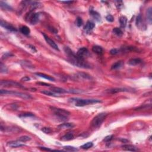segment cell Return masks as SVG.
I'll use <instances>...</instances> for the list:
<instances>
[{
  "mask_svg": "<svg viewBox=\"0 0 152 152\" xmlns=\"http://www.w3.org/2000/svg\"><path fill=\"white\" fill-rule=\"evenodd\" d=\"M64 52L68 57V61L74 66L82 68H90L91 67L89 64L84 61V60L80 58L68 46H66L64 48Z\"/></svg>",
  "mask_w": 152,
  "mask_h": 152,
  "instance_id": "obj_1",
  "label": "cell"
},
{
  "mask_svg": "<svg viewBox=\"0 0 152 152\" xmlns=\"http://www.w3.org/2000/svg\"><path fill=\"white\" fill-rule=\"evenodd\" d=\"M69 101L71 102L74 103L76 106L79 107H83L86 106V105L102 102L100 100L98 99H83L77 98H71V99H69Z\"/></svg>",
  "mask_w": 152,
  "mask_h": 152,
  "instance_id": "obj_2",
  "label": "cell"
},
{
  "mask_svg": "<svg viewBox=\"0 0 152 152\" xmlns=\"http://www.w3.org/2000/svg\"><path fill=\"white\" fill-rule=\"evenodd\" d=\"M51 109L53 111L54 115L58 119H60L61 121H67L68 119V116L70 115L69 112L64 109H61V108H55V107H51Z\"/></svg>",
  "mask_w": 152,
  "mask_h": 152,
  "instance_id": "obj_3",
  "label": "cell"
},
{
  "mask_svg": "<svg viewBox=\"0 0 152 152\" xmlns=\"http://www.w3.org/2000/svg\"><path fill=\"white\" fill-rule=\"evenodd\" d=\"M1 95H8V96H13L21 98L24 99H30L32 98L31 95L28 94L24 93L14 92L12 90H0Z\"/></svg>",
  "mask_w": 152,
  "mask_h": 152,
  "instance_id": "obj_4",
  "label": "cell"
},
{
  "mask_svg": "<svg viewBox=\"0 0 152 152\" xmlns=\"http://www.w3.org/2000/svg\"><path fill=\"white\" fill-rule=\"evenodd\" d=\"M107 116V114L105 112H102L98 114L96 117H94L93 119L91 121L90 125L91 127L94 128H99L102 125V124L105 121Z\"/></svg>",
  "mask_w": 152,
  "mask_h": 152,
  "instance_id": "obj_5",
  "label": "cell"
},
{
  "mask_svg": "<svg viewBox=\"0 0 152 152\" xmlns=\"http://www.w3.org/2000/svg\"><path fill=\"white\" fill-rule=\"evenodd\" d=\"M40 18V14L38 13H32V11H30L29 13V14H27L26 17V20H28V21H29L30 24H35L38 22Z\"/></svg>",
  "mask_w": 152,
  "mask_h": 152,
  "instance_id": "obj_6",
  "label": "cell"
},
{
  "mask_svg": "<svg viewBox=\"0 0 152 152\" xmlns=\"http://www.w3.org/2000/svg\"><path fill=\"white\" fill-rule=\"evenodd\" d=\"M0 85L2 87H14L17 88H24L21 84L20 83H17L16 82L11 80H2L0 82Z\"/></svg>",
  "mask_w": 152,
  "mask_h": 152,
  "instance_id": "obj_7",
  "label": "cell"
},
{
  "mask_svg": "<svg viewBox=\"0 0 152 152\" xmlns=\"http://www.w3.org/2000/svg\"><path fill=\"white\" fill-rule=\"evenodd\" d=\"M76 55L80 58L84 60V58L89 55V52L86 47H82L78 50Z\"/></svg>",
  "mask_w": 152,
  "mask_h": 152,
  "instance_id": "obj_8",
  "label": "cell"
},
{
  "mask_svg": "<svg viewBox=\"0 0 152 152\" xmlns=\"http://www.w3.org/2000/svg\"><path fill=\"white\" fill-rule=\"evenodd\" d=\"M42 34H43V37H44L45 40H46V42H47L48 44L50 45L51 47H52L53 49H54V50H55L56 51H60V50H59L58 46L57 45V44H56V43L52 39H51L50 37L48 36L45 34L44 33H42Z\"/></svg>",
  "mask_w": 152,
  "mask_h": 152,
  "instance_id": "obj_9",
  "label": "cell"
},
{
  "mask_svg": "<svg viewBox=\"0 0 152 152\" xmlns=\"http://www.w3.org/2000/svg\"><path fill=\"white\" fill-rule=\"evenodd\" d=\"M1 26L4 28H5V29L9 30L11 32H17V29L14 27L13 26L11 25L10 23L6 22V21H3L2 20H1V23H0Z\"/></svg>",
  "mask_w": 152,
  "mask_h": 152,
  "instance_id": "obj_10",
  "label": "cell"
},
{
  "mask_svg": "<svg viewBox=\"0 0 152 152\" xmlns=\"http://www.w3.org/2000/svg\"><path fill=\"white\" fill-rule=\"evenodd\" d=\"M130 92L129 89H126V88H113V89L107 90H106V92L111 94H115L119 92Z\"/></svg>",
  "mask_w": 152,
  "mask_h": 152,
  "instance_id": "obj_11",
  "label": "cell"
},
{
  "mask_svg": "<svg viewBox=\"0 0 152 152\" xmlns=\"http://www.w3.org/2000/svg\"><path fill=\"white\" fill-rule=\"evenodd\" d=\"M21 142V141H20L19 140L18 141H11L7 143V145L8 147H12V148H17V147H20L24 146V144H22Z\"/></svg>",
  "mask_w": 152,
  "mask_h": 152,
  "instance_id": "obj_12",
  "label": "cell"
},
{
  "mask_svg": "<svg viewBox=\"0 0 152 152\" xmlns=\"http://www.w3.org/2000/svg\"><path fill=\"white\" fill-rule=\"evenodd\" d=\"M89 12H90V15L93 18L94 20H95L96 21H98V22H99V21H101V15H100V14L98 13L97 11H95V10H93L92 9H90Z\"/></svg>",
  "mask_w": 152,
  "mask_h": 152,
  "instance_id": "obj_13",
  "label": "cell"
},
{
  "mask_svg": "<svg viewBox=\"0 0 152 152\" xmlns=\"http://www.w3.org/2000/svg\"><path fill=\"white\" fill-rule=\"evenodd\" d=\"M74 126V124L73 123L66 122L59 125L58 126V128H60V129H69V128H73Z\"/></svg>",
  "mask_w": 152,
  "mask_h": 152,
  "instance_id": "obj_14",
  "label": "cell"
},
{
  "mask_svg": "<svg viewBox=\"0 0 152 152\" xmlns=\"http://www.w3.org/2000/svg\"><path fill=\"white\" fill-rule=\"evenodd\" d=\"M95 27V24H94V23H93L92 21H88L86 23L85 26L84 27V29L86 30V32H89L92 31Z\"/></svg>",
  "mask_w": 152,
  "mask_h": 152,
  "instance_id": "obj_15",
  "label": "cell"
},
{
  "mask_svg": "<svg viewBox=\"0 0 152 152\" xmlns=\"http://www.w3.org/2000/svg\"><path fill=\"white\" fill-rule=\"evenodd\" d=\"M122 149L124 150H127V151H131V152H136L138 151V149L135 147V146L133 145H130V144H126L122 146Z\"/></svg>",
  "mask_w": 152,
  "mask_h": 152,
  "instance_id": "obj_16",
  "label": "cell"
},
{
  "mask_svg": "<svg viewBox=\"0 0 152 152\" xmlns=\"http://www.w3.org/2000/svg\"><path fill=\"white\" fill-rule=\"evenodd\" d=\"M51 91L55 93H58V94H63L68 92V90H66L62 89V88L58 87H52Z\"/></svg>",
  "mask_w": 152,
  "mask_h": 152,
  "instance_id": "obj_17",
  "label": "cell"
},
{
  "mask_svg": "<svg viewBox=\"0 0 152 152\" xmlns=\"http://www.w3.org/2000/svg\"><path fill=\"white\" fill-rule=\"evenodd\" d=\"M35 74L36 75V76L39 77L43 78V79L48 80L52 81V82H54V81H55L54 78L52 77H51V76H48V75H46V74H45L41 73H35Z\"/></svg>",
  "mask_w": 152,
  "mask_h": 152,
  "instance_id": "obj_18",
  "label": "cell"
},
{
  "mask_svg": "<svg viewBox=\"0 0 152 152\" xmlns=\"http://www.w3.org/2000/svg\"><path fill=\"white\" fill-rule=\"evenodd\" d=\"M141 63H142V60L140 58H132L128 61V64L133 66H137V65L140 64Z\"/></svg>",
  "mask_w": 152,
  "mask_h": 152,
  "instance_id": "obj_19",
  "label": "cell"
},
{
  "mask_svg": "<svg viewBox=\"0 0 152 152\" xmlns=\"http://www.w3.org/2000/svg\"><path fill=\"white\" fill-rule=\"evenodd\" d=\"M123 66H124V62L122 61H117L113 64L112 67H111V68L112 69H118L122 68Z\"/></svg>",
  "mask_w": 152,
  "mask_h": 152,
  "instance_id": "obj_20",
  "label": "cell"
},
{
  "mask_svg": "<svg viewBox=\"0 0 152 152\" xmlns=\"http://www.w3.org/2000/svg\"><path fill=\"white\" fill-rule=\"evenodd\" d=\"M74 138V136L73 133H67V134H65L64 135H63L61 137V140L63 141H69V140H71Z\"/></svg>",
  "mask_w": 152,
  "mask_h": 152,
  "instance_id": "obj_21",
  "label": "cell"
},
{
  "mask_svg": "<svg viewBox=\"0 0 152 152\" xmlns=\"http://www.w3.org/2000/svg\"><path fill=\"white\" fill-rule=\"evenodd\" d=\"M0 7L2 9L7 10V11H12L13 10V8L10 5L2 1H0Z\"/></svg>",
  "mask_w": 152,
  "mask_h": 152,
  "instance_id": "obj_22",
  "label": "cell"
},
{
  "mask_svg": "<svg viewBox=\"0 0 152 152\" xmlns=\"http://www.w3.org/2000/svg\"><path fill=\"white\" fill-rule=\"evenodd\" d=\"M92 51L97 54H102L103 52V49L101 46L98 45L93 46L92 48Z\"/></svg>",
  "mask_w": 152,
  "mask_h": 152,
  "instance_id": "obj_23",
  "label": "cell"
},
{
  "mask_svg": "<svg viewBox=\"0 0 152 152\" xmlns=\"http://www.w3.org/2000/svg\"><path fill=\"white\" fill-rule=\"evenodd\" d=\"M20 31L21 32V33H23L24 35H29L30 33V30L27 26H23L20 28Z\"/></svg>",
  "mask_w": 152,
  "mask_h": 152,
  "instance_id": "obj_24",
  "label": "cell"
},
{
  "mask_svg": "<svg viewBox=\"0 0 152 152\" xmlns=\"http://www.w3.org/2000/svg\"><path fill=\"white\" fill-rule=\"evenodd\" d=\"M119 23L120 25L122 27H125L127 23V18L124 16H122L119 18Z\"/></svg>",
  "mask_w": 152,
  "mask_h": 152,
  "instance_id": "obj_25",
  "label": "cell"
},
{
  "mask_svg": "<svg viewBox=\"0 0 152 152\" xmlns=\"http://www.w3.org/2000/svg\"><path fill=\"white\" fill-rule=\"evenodd\" d=\"M77 76L80 78H82V79H86V80H90L92 79V77L87 73H79L77 74Z\"/></svg>",
  "mask_w": 152,
  "mask_h": 152,
  "instance_id": "obj_26",
  "label": "cell"
},
{
  "mask_svg": "<svg viewBox=\"0 0 152 152\" xmlns=\"http://www.w3.org/2000/svg\"><path fill=\"white\" fill-rule=\"evenodd\" d=\"M147 21L149 23V24H152V8H148L147 10Z\"/></svg>",
  "mask_w": 152,
  "mask_h": 152,
  "instance_id": "obj_27",
  "label": "cell"
},
{
  "mask_svg": "<svg viewBox=\"0 0 152 152\" xmlns=\"http://www.w3.org/2000/svg\"><path fill=\"white\" fill-rule=\"evenodd\" d=\"M41 93L44 94V95H47V96H53V97H56L57 95H56V93H55L53 92L52 91H49V90H42L41 91Z\"/></svg>",
  "mask_w": 152,
  "mask_h": 152,
  "instance_id": "obj_28",
  "label": "cell"
},
{
  "mask_svg": "<svg viewBox=\"0 0 152 152\" xmlns=\"http://www.w3.org/2000/svg\"><path fill=\"white\" fill-rule=\"evenodd\" d=\"M112 31L113 33H114V34H115L116 35L118 36H121L123 34L122 31L119 28H118V27H115V28H114Z\"/></svg>",
  "mask_w": 152,
  "mask_h": 152,
  "instance_id": "obj_29",
  "label": "cell"
},
{
  "mask_svg": "<svg viewBox=\"0 0 152 152\" xmlns=\"http://www.w3.org/2000/svg\"><path fill=\"white\" fill-rule=\"evenodd\" d=\"M0 71L2 74L8 73V68L2 63H1V65H0Z\"/></svg>",
  "mask_w": 152,
  "mask_h": 152,
  "instance_id": "obj_30",
  "label": "cell"
},
{
  "mask_svg": "<svg viewBox=\"0 0 152 152\" xmlns=\"http://www.w3.org/2000/svg\"><path fill=\"white\" fill-rule=\"evenodd\" d=\"M64 149H65V150H67V151H72V152H76V151H78V149H77L76 147H73V146H64V147H63Z\"/></svg>",
  "mask_w": 152,
  "mask_h": 152,
  "instance_id": "obj_31",
  "label": "cell"
},
{
  "mask_svg": "<svg viewBox=\"0 0 152 152\" xmlns=\"http://www.w3.org/2000/svg\"><path fill=\"white\" fill-rule=\"evenodd\" d=\"M93 146V144L92 142H87L82 145L80 147L83 149H88L91 148Z\"/></svg>",
  "mask_w": 152,
  "mask_h": 152,
  "instance_id": "obj_32",
  "label": "cell"
},
{
  "mask_svg": "<svg viewBox=\"0 0 152 152\" xmlns=\"http://www.w3.org/2000/svg\"><path fill=\"white\" fill-rule=\"evenodd\" d=\"M18 117H20V118L32 117H34V114H32V113H31V112H25V113H23V114H20V115L18 116Z\"/></svg>",
  "mask_w": 152,
  "mask_h": 152,
  "instance_id": "obj_33",
  "label": "cell"
},
{
  "mask_svg": "<svg viewBox=\"0 0 152 152\" xmlns=\"http://www.w3.org/2000/svg\"><path fill=\"white\" fill-rule=\"evenodd\" d=\"M30 139L31 138H30V137H29V136L23 135L19 137L18 140H19L20 141H21V142H26V141H29V140H30Z\"/></svg>",
  "mask_w": 152,
  "mask_h": 152,
  "instance_id": "obj_34",
  "label": "cell"
},
{
  "mask_svg": "<svg viewBox=\"0 0 152 152\" xmlns=\"http://www.w3.org/2000/svg\"><path fill=\"white\" fill-rule=\"evenodd\" d=\"M83 20L81 17H78L76 19V24L78 27H81L82 25H83Z\"/></svg>",
  "mask_w": 152,
  "mask_h": 152,
  "instance_id": "obj_35",
  "label": "cell"
},
{
  "mask_svg": "<svg viewBox=\"0 0 152 152\" xmlns=\"http://www.w3.org/2000/svg\"><path fill=\"white\" fill-rule=\"evenodd\" d=\"M41 131L45 134H50L52 132V130L49 127H43L41 129Z\"/></svg>",
  "mask_w": 152,
  "mask_h": 152,
  "instance_id": "obj_36",
  "label": "cell"
},
{
  "mask_svg": "<svg viewBox=\"0 0 152 152\" xmlns=\"http://www.w3.org/2000/svg\"><path fill=\"white\" fill-rule=\"evenodd\" d=\"M141 19H142V18H141V14H138V16L137 17V18H136V21H135V24L137 26H139L140 24H141Z\"/></svg>",
  "mask_w": 152,
  "mask_h": 152,
  "instance_id": "obj_37",
  "label": "cell"
},
{
  "mask_svg": "<svg viewBox=\"0 0 152 152\" xmlns=\"http://www.w3.org/2000/svg\"><path fill=\"white\" fill-rule=\"evenodd\" d=\"M113 137H114V135H109L106 136V137H105V138H104L103 140V141H105V142H109V141H111V140H112Z\"/></svg>",
  "mask_w": 152,
  "mask_h": 152,
  "instance_id": "obj_38",
  "label": "cell"
},
{
  "mask_svg": "<svg viewBox=\"0 0 152 152\" xmlns=\"http://www.w3.org/2000/svg\"><path fill=\"white\" fill-rule=\"evenodd\" d=\"M48 30H50V32H51L52 33H53V34H56L58 33V30L56 29L55 28L52 26H49L48 27Z\"/></svg>",
  "mask_w": 152,
  "mask_h": 152,
  "instance_id": "obj_39",
  "label": "cell"
},
{
  "mask_svg": "<svg viewBox=\"0 0 152 152\" xmlns=\"http://www.w3.org/2000/svg\"><path fill=\"white\" fill-rule=\"evenodd\" d=\"M106 19L107 21H109V22H112L114 20V17H113L112 15H111V14H109V15L107 16L106 17Z\"/></svg>",
  "mask_w": 152,
  "mask_h": 152,
  "instance_id": "obj_40",
  "label": "cell"
},
{
  "mask_svg": "<svg viewBox=\"0 0 152 152\" xmlns=\"http://www.w3.org/2000/svg\"><path fill=\"white\" fill-rule=\"evenodd\" d=\"M68 93H82V92L81 90H79L76 89H71L68 90Z\"/></svg>",
  "mask_w": 152,
  "mask_h": 152,
  "instance_id": "obj_41",
  "label": "cell"
},
{
  "mask_svg": "<svg viewBox=\"0 0 152 152\" xmlns=\"http://www.w3.org/2000/svg\"><path fill=\"white\" fill-rule=\"evenodd\" d=\"M118 52H119V51L116 48L112 49V50L110 51V53L111 55H117V53H118Z\"/></svg>",
  "mask_w": 152,
  "mask_h": 152,
  "instance_id": "obj_42",
  "label": "cell"
},
{
  "mask_svg": "<svg viewBox=\"0 0 152 152\" xmlns=\"http://www.w3.org/2000/svg\"><path fill=\"white\" fill-rule=\"evenodd\" d=\"M37 84L40 85V86H46V87H51V85L50 84L45 83H43V82H37L36 83Z\"/></svg>",
  "mask_w": 152,
  "mask_h": 152,
  "instance_id": "obj_43",
  "label": "cell"
},
{
  "mask_svg": "<svg viewBox=\"0 0 152 152\" xmlns=\"http://www.w3.org/2000/svg\"><path fill=\"white\" fill-rule=\"evenodd\" d=\"M27 46H28V47H29V48H30V50H31L32 51L34 52H36L37 51L36 50V48L34 47V46L32 45H27Z\"/></svg>",
  "mask_w": 152,
  "mask_h": 152,
  "instance_id": "obj_44",
  "label": "cell"
},
{
  "mask_svg": "<svg viewBox=\"0 0 152 152\" xmlns=\"http://www.w3.org/2000/svg\"><path fill=\"white\" fill-rule=\"evenodd\" d=\"M39 149H40L41 150H43V151H51L52 150V149L45 147H39Z\"/></svg>",
  "mask_w": 152,
  "mask_h": 152,
  "instance_id": "obj_45",
  "label": "cell"
},
{
  "mask_svg": "<svg viewBox=\"0 0 152 152\" xmlns=\"http://www.w3.org/2000/svg\"><path fill=\"white\" fill-rule=\"evenodd\" d=\"M29 80H30V78L27 76H24L21 79V81H22V82H27Z\"/></svg>",
  "mask_w": 152,
  "mask_h": 152,
  "instance_id": "obj_46",
  "label": "cell"
},
{
  "mask_svg": "<svg viewBox=\"0 0 152 152\" xmlns=\"http://www.w3.org/2000/svg\"><path fill=\"white\" fill-rule=\"evenodd\" d=\"M13 56L12 54H11V53H9V52H7V53H5V54L3 56H2V58H8V57H10V56Z\"/></svg>",
  "mask_w": 152,
  "mask_h": 152,
  "instance_id": "obj_47",
  "label": "cell"
},
{
  "mask_svg": "<svg viewBox=\"0 0 152 152\" xmlns=\"http://www.w3.org/2000/svg\"><path fill=\"white\" fill-rule=\"evenodd\" d=\"M61 2H63V3H65V4H72V3H73V2H74V1H61Z\"/></svg>",
  "mask_w": 152,
  "mask_h": 152,
  "instance_id": "obj_48",
  "label": "cell"
}]
</instances>
